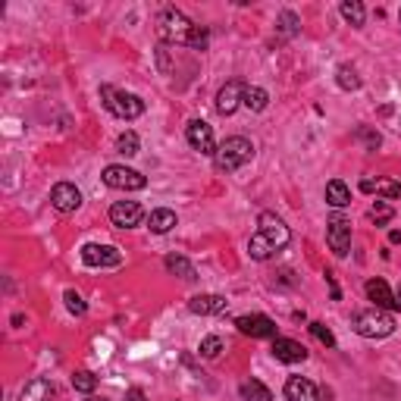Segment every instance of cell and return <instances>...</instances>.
I'll list each match as a JSON object with an SVG mask.
<instances>
[{
	"mask_svg": "<svg viewBox=\"0 0 401 401\" xmlns=\"http://www.w3.org/2000/svg\"><path fill=\"white\" fill-rule=\"evenodd\" d=\"M116 150H119V154H123V157H135L138 154V135H135V132H123V135H119V138H116Z\"/></svg>",
	"mask_w": 401,
	"mask_h": 401,
	"instance_id": "29",
	"label": "cell"
},
{
	"mask_svg": "<svg viewBox=\"0 0 401 401\" xmlns=\"http://www.w3.org/2000/svg\"><path fill=\"white\" fill-rule=\"evenodd\" d=\"M195 28L197 26H191L188 16L179 13L176 7H166L164 13L157 16V35H160L166 44H188Z\"/></svg>",
	"mask_w": 401,
	"mask_h": 401,
	"instance_id": "2",
	"label": "cell"
},
{
	"mask_svg": "<svg viewBox=\"0 0 401 401\" xmlns=\"http://www.w3.org/2000/svg\"><path fill=\"white\" fill-rule=\"evenodd\" d=\"M166 270L176 273V276H182L185 282H195V279H197V273H195V266H191V260H185L182 254H170V257H166Z\"/></svg>",
	"mask_w": 401,
	"mask_h": 401,
	"instance_id": "23",
	"label": "cell"
},
{
	"mask_svg": "<svg viewBox=\"0 0 401 401\" xmlns=\"http://www.w3.org/2000/svg\"><path fill=\"white\" fill-rule=\"evenodd\" d=\"M50 204L60 213H72L82 207V191L75 188L72 182H57L54 191H50Z\"/></svg>",
	"mask_w": 401,
	"mask_h": 401,
	"instance_id": "11",
	"label": "cell"
},
{
	"mask_svg": "<svg viewBox=\"0 0 401 401\" xmlns=\"http://www.w3.org/2000/svg\"><path fill=\"white\" fill-rule=\"evenodd\" d=\"M191 313H201V317H211V313H223L226 311V298L223 295H195L188 301Z\"/></svg>",
	"mask_w": 401,
	"mask_h": 401,
	"instance_id": "17",
	"label": "cell"
},
{
	"mask_svg": "<svg viewBox=\"0 0 401 401\" xmlns=\"http://www.w3.org/2000/svg\"><path fill=\"white\" fill-rule=\"evenodd\" d=\"M389 242H392V245H401V232L392 229V232H389Z\"/></svg>",
	"mask_w": 401,
	"mask_h": 401,
	"instance_id": "38",
	"label": "cell"
},
{
	"mask_svg": "<svg viewBox=\"0 0 401 401\" xmlns=\"http://www.w3.org/2000/svg\"><path fill=\"white\" fill-rule=\"evenodd\" d=\"M110 219H113V226H119V229H132V226H138L144 219V211L138 201H116V204L110 207Z\"/></svg>",
	"mask_w": 401,
	"mask_h": 401,
	"instance_id": "12",
	"label": "cell"
},
{
	"mask_svg": "<svg viewBox=\"0 0 401 401\" xmlns=\"http://www.w3.org/2000/svg\"><path fill=\"white\" fill-rule=\"evenodd\" d=\"M245 104L251 113H260V110H266V104H270V95H266L264 88H257V85H248L245 88Z\"/></svg>",
	"mask_w": 401,
	"mask_h": 401,
	"instance_id": "25",
	"label": "cell"
},
{
	"mask_svg": "<svg viewBox=\"0 0 401 401\" xmlns=\"http://www.w3.org/2000/svg\"><path fill=\"white\" fill-rule=\"evenodd\" d=\"M342 16H345V22H351L354 28L364 26V16H367V10H364V3H358V0H345L342 3Z\"/></svg>",
	"mask_w": 401,
	"mask_h": 401,
	"instance_id": "27",
	"label": "cell"
},
{
	"mask_svg": "<svg viewBox=\"0 0 401 401\" xmlns=\"http://www.w3.org/2000/svg\"><path fill=\"white\" fill-rule=\"evenodd\" d=\"M311 333H313V339H317V342H323V345H326V348H335V335L329 333V329L323 326V323H311Z\"/></svg>",
	"mask_w": 401,
	"mask_h": 401,
	"instance_id": "33",
	"label": "cell"
},
{
	"mask_svg": "<svg viewBox=\"0 0 401 401\" xmlns=\"http://www.w3.org/2000/svg\"><path fill=\"white\" fill-rule=\"evenodd\" d=\"M367 298L373 301V307H380V311H398V307H401L398 295H392V288L386 286V279H370V282H367Z\"/></svg>",
	"mask_w": 401,
	"mask_h": 401,
	"instance_id": "14",
	"label": "cell"
},
{
	"mask_svg": "<svg viewBox=\"0 0 401 401\" xmlns=\"http://www.w3.org/2000/svg\"><path fill=\"white\" fill-rule=\"evenodd\" d=\"M326 204H333V207L351 204V191H348V185L342 182V179H333V182L326 185Z\"/></svg>",
	"mask_w": 401,
	"mask_h": 401,
	"instance_id": "20",
	"label": "cell"
},
{
	"mask_svg": "<svg viewBox=\"0 0 401 401\" xmlns=\"http://www.w3.org/2000/svg\"><path fill=\"white\" fill-rule=\"evenodd\" d=\"M270 351H273V358L282 360V364H301V360H307V348L295 339H273Z\"/></svg>",
	"mask_w": 401,
	"mask_h": 401,
	"instance_id": "15",
	"label": "cell"
},
{
	"mask_svg": "<svg viewBox=\"0 0 401 401\" xmlns=\"http://www.w3.org/2000/svg\"><path fill=\"white\" fill-rule=\"evenodd\" d=\"M245 82H238V79H232V82H226L223 88H219L217 95V113L219 116H232L238 107H242V101H245Z\"/></svg>",
	"mask_w": 401,
	"mask_h": 401,
	"instance_id": "10",
	"label": "cell"
},
{
	"mask_svg": "<svg viewBox=\"0 0 401 401\" xmlns=\"http://www.w3.org/2000/svg\"><path fill=\"white\" fill-rule=\"evenodd\" d=\"M101 101L104 107L110 110L119 119H138L144 113V101L138 95H129V91H119L113 85H101Z\"/></svg>",
	"mask_w": 401,
	"mask_h": 401,
	"instance_id": "4",
	"label": "cell"
},
{
	"mask_svg": "<svg viewBox=\"0 0 401 401\" xmlns=\"http://www.w3.org/2000/svg\"><path fill=\"white\" fill-rule=\"evenodd\" d=\"M82 260L88 266H119L123 264V254L116 251L113 245H85Z\"/></svg>",
	"mask_w": 401,
	"mask_h": 401,
	"instance_id": "13",
	"label": "cell"
},
{
	"mask_svg": "<svg viewBox=\"0 0 401 401\" xmlns=\"http://www.w3.org/2000/svg\"><path fill=\"white\" fill-rule=\"evenodd\" d=\"M148 226H150V232H157V235H166V232H170L173 226H176V213L166 211V207H160V211L150 213Z\"/></svg>",
	"mask_w": 401,
	"mask_h": 401,
	"instance_id": "22",
	"label": "cell"
},
{
	"mask_svg": "<svg viewBox=\"0 0 401 401\" xmlns=\"http://www.w3.org/2000/svg\"><path fill=\"white\" fill-rule=\"evenodd\" d=\"M286 398L288 401H320V392L311 380H304V376H292V380L286 382Z\"/></svg>",
	"mask_w": 401,
	"mask_h": 401,
	"instance_id": "16",
	"label": "cell"
},
{
	"mask_svg": "<svg viewBox=\"0 0 401 401\" xmlns=\"http://www.w3.org/2000/svg\"><path fill=\"white\" fill-rule=\"evenodd\" d=\"M360 191H367V195H382V197H389V201H395V197H401V182H395V179H364L360 182Z\"/></svg>",
	"mask_w": 401,
	"mask_h": 401,
	"instance_id": "19",
	"label": "cell"
},
{
	"mask_svg": "<svg viewBox=\"0 0 401 401\" xmlns=\"http://www.w3.org/2000/svg\"><path fill=\"white\" fill-rule=\"evenodd\" d=\"M104 182L110 185V188H119V191H141L144 185H148V179L141 176L138 170H129V166H107L104 170Z\"/></svg>",
	"mask_w": 401,
	"mask_h": 401,
	"instance_id": "5",
	"label": "cell"
},
{
	"mask_svg": "<svg viewBox=\"0 0 401 401\" xmlns=\"http://www.w3.org/2000/svg\"><path fill=\"white\" fill-rule=\"evenodd\" d=\"M279 26L286 28L288 35H295V32H298V16H295V13H288V10H286V13L279 16Z\"/></svg>",
	"mask_w": 401,
	"mask_h": 401,
	"instance_id": "35",
	"label": "cell"
},
{
	"mask_svg": "<svg viewBox=\"0 0 401 401\" xmlns=\"http://www.w3.org/2000/svg\"><path fill=\"white\" fill-rule=\"evenodd\" d=\"M335 82H339L342 91H358L360 88V75H358V69L345 63V66L335 69Z\"/></svg>",
	"mask_w": 401,
	"mask_h": 401,
	"instance_id": "26",
	"label": "cell"
},
{
	"mask_svg": "<svg viewBox=\"0 0 401 401\" xmlns=\"http://www.w3.org/2000/svg\"><path fill=\"white\" fill-rule=\"evenodd\" d=\"M63 301H66L69 313H75V317H82V313L88 311V304H85V301H82V295H79V292H72V288H69V292L63 295Z\"/></svg>",
	"mask_w": 401,
	"mask_h": 401,
	"instance_id": "32",
	"label": "cell"
},
{
	"mask_svg": "<svg viewBox=\"0 0 401 401\" xmlns=\"http://www.w3.org/2000/svg\"><path fill=\"white\" fill-rule=\"evenodd\" d=\"M88 401H107V398H95V395H88Z\"/></svg>",
	"mask_w": 401,
	"mask_h": 401,
	"instance_id": "39",
	"label": "cell"
},
{
	"mask_svg": "<svg viewBox=\"0 0 401 401\" xmlns=\"http://www.w3.org/2000/svg\"><path fill=\"white\" fill-rule=\"evenodd\" d=\"M185 138H188V144L195 150H201V154H217V138H213V129L204 123V119H191L188 129H185Z\"/></svg>",
	"mask_w": 401,
	"mask_h": 401,
	"instance_id": "9",
	"label": "cell"
},
{
	"mask_svg": "<svg viewBox=\"0 0 401 401\" xmlns=\"http://www.w3.org/2000/svg\"><path fill=\"white\" fill-rule=\"evenodd\" d=\"M251 157H254V144L248 141V138H242V135H232L217 148L213 164H217L219 173H235V170H242L245 164H251Z\"/></svg>",
	"mask_w": 401,
	"mask_h": 401,
	"instance_id": "1",
	"label": "cell"
},
{
	"mask_svg": "<svg viewBox=\"0 0 401 401\" xmlns=\"http://www.w3.org/2000/svg\"><path fill=\"white\" fill-rule=\"evenodd\" d=\"M367 217L373 219L376 226H386L389 219L395 217V211H392V204H382V201H376V204H373V207H370V211H367Z\"/></svg>",
	"mask_w": 401,
	"mask_h": 401,
	"instance_id": "30",
	"label": "cell"
},
{
	"mask_svg": "<svg viewBox=\"0 0 401 401\" xmlns=\"http://www.w3.org/2000/svg\"><path fill=\"white\" fill-rule=\"evenodd\" d=\"M358 138H360V141H364V144H367L370 150H376V148H380V141H382V138H380V132L364 129V126H360V129H358Z\"/></svg>",
	"mask_w": 401,
	"mask_h": 401,
	"instance_id": "34",
	"label": "cell"
},
{
	"mask_svg": "<svg viewBox=\"0 0 401 401\" xmlns=\"http://www.w3.org/2000/svg\"><path fill=\"white\" fill-rule=\"evenodd\" d=\"M235 326H238V333L251 335V339H279V335H276V323H273L270 317H264V313H248V317H238Z\"/></svg>",
	"mask_w": 401,
	"mask_h": 401,
	"instance_id": "8",
	"label": "cell"
},
{
	"mask_svg": "<svg viewBox=\"0 0 401 401\" xmlns=\"http://www.w3.org/2000/svg\"><path fill=\"white\" fill-rule=\"evenodd\" d=\"M219 351H223V342H219V335H207V339L201 342V348H197V354H201V358H207V360L219 358Z\"/></svg>",
	"mask_w": 401,
	"mask_h": 401,
	"instance_id": "31",
	"label": "cell"
},
{
	"mask_svg": "<svg viewBox=\"0 0 401 401\" xmlns=\"http://www.w3.org/2000/svg\"><path fill=\"white\" fill-rule=\"evenodd\" d=\"M242 398L245 401H273V392L264 386V382H257V380H248V382H242Z\"/></svg>",
	"mask_w": 401,
	"mask_h": 401,
	"instance_id": "24",
	"label": "cell"
},
{
	"mask_svg": "<svg viewBox=\"0 0 401 401\" xmlns=\"http://www.w3.org/2000/svg\"><path fill=\"white\" fill-rule=\"evenodd\" d=\"M188 48H195V50H204V48H207V32H204V28H195V35H191Z\"/></svg>",
	"mask_w": 401,
	"mask_h": 401,
	"instance_id": "36",
	"label": "cell"
},
{
	"mask_svg": "<svg viewBox=\"0 0 401 401\" xmlns=\"http://www.w3.org/2000/svg\"><path fill=\"white\" fill-rule=\"evenodd\" d=\"M72 386H75V392L91 395V392L97 389V376H95V373H88V370H79V373L72 376Z\"/></svg>",
	"mask_w": 401,
	"mask_h": 401,
	"instance_id": "28",
	"label": "cell"
},
{
	"mask_svg": "<svg viewBox=\"0 0 401 401\" xmlns=\"http://www.w3.org/2000/svg\"><path fill=\"white\" fill-rule=\"evenodd\" d=\"M54 395H57V389H54V382L50 380H32L26 389H22V395H19V401H54Z\"/></svg>",
	"mask_w": 401,
	"mask_h": 401,
	"instance_id": "18",
	"label": "cell"
},
{
	"mask_svg": "<svg viewBox=\"0 0 401 401\" xmlns=\"http://www.w3.org/2000/svg\"><path fill=\"white\" fill-rule=\"evenodd\" d=\"M398 16H401V13H398Z\"/></svg>",
	"mask_w": 401,
	"mask_h": 401,
	"instance_id": "41",
	"label": "cell"
},
{
	"mask_svg": "<svg viewBox=\"0 0 401 401\" xmlns=\"http://www.w3.org/2000/svg\"><path fill=\"white\" fill-rule=\"evenodd\" d=\"M126 401H144V392H141V389H129V395H126Z\"/></svg>",
	"mask_w": 401,
	"mask_h": 401,
	"instance_id": "37",
	"label": "cell"
},
{
	"mask_svg": "<svg viewBox=\"0 0 401 401\" xmlns=\"http://www.w3.org/2000/svg\"><path fill=\"white\" fill-rule=\"evenodd\" d=\"M326 242L335 257H345L351 251V223L345 217H333L326 226Z\"/></svg>",
	"mask_w": 401,
	"mask_h": 401,
	"instance_id": "7",
	"label": "cell"
},
{
	"mask_svg": "<svg viewBox=\"0 0 401 401\" xmlns=\"http://www.w3.org/2000/svg\"><path fill=\"white\" fill-rule=\"evenodd\" d=\"M248 254H251L254 260H270L273 254H276V248H273V242L266 235H260V232H254L251 242H248Z\"/></svg>",
	"mask_w": 401,
	"mask_h": 401,
	"instance_id": "21",
	"label": "cell"
},
{
	"mask_svg": "<svg viewBox=\"0 0 401 401\" xmlns=\"http://www.w3.org/2000/svg\"><path fill=\"white\" fill-rule=\"evenodd\" d=\"M257 226H260V235H266L273 242V248H276V251H282V248L288 245V242H292V232H288V226L282 223V219L276 217V213H270V211H264L257 217Z\"/></svg>",
	"mask_w": 401,
	"mask_h": 401,
	"instance_id": "6",
	"label": "cell"
},
{
	"mask_svg": "<svg viewBox=\"0 0 401 401\" xmlns=\"http://www.w3.org/2000/svg\"><path fill=\"white\" fill-rule=\"evenodd\" d=\"M351 326L358 335L364 339H386V335L395 333V320L389 311H380V307H370V311H360L354 313Z\"/></svg>",
	"mask_w": 401,
	"mask_h": 401,
	"instance_id": "3",
	"label": "cell"
},
{
	"mask_svg": "<svg viewBox=\"0 0 401 401\" xmlns=\"http://www.w3.org/2000/svg\"><path fill=\"white\" fill-rule=\"evenodd\" d=\"M398 301H401V288H398Z\"/></svg>",
	"mask_w": 401,
	"mask_h": 401,
	"instance_id": "40",
	"label": "cell"
}]
</instances>
